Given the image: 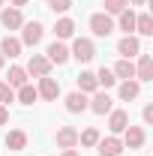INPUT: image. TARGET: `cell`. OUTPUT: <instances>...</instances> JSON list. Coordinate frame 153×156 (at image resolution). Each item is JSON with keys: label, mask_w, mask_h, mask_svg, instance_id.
Listing matches in <instances>:
<instances>
[{"label": "cell", "mask_w": 153, "mask_h": 156, "mask_svg": "<svg viewBox=\"0 0 153 156\" xmlns=\"http://www.w3.org/2000/svg\"><path fill=\"white\" fill-rule=\"evenodd\" d=\"M117 51L123 54V60H132L135 54H141V42H138L135 36H123L120 45H117Z\"/></svg>", "instance_id": "10"}, {"label": "cell", "mask_w": 153, "mask_h": 156, "mask_svg": "<svg viewBox=\"0 0 153 156\" xmlns=\"http://www.w3.org/2000/svg\"><path fill=\"white\" fill-rule=\"evenodd\" d=\"M0 24H3L6 30H18L21 24H24V18H21V9H15V6L9 9V6H6V9L0 12Z\"/></svg>", "instance_id": "8"}, {"label": "cell", "mask_w": 153, "mask_h": 156, "mask_svg": "<svg viewBox=\"0 0 153 156\" xmlns=\"http://www.w3.org/2000/svg\"><path fill=\"white\" fill-rule=\"evenodd\" d=\"M48 6H51L54 12H66V9L72 6V0H48Z\"/></svg>", "instance_id": "30"}, {"label": "cell", "mask_w": 153, "mask_h": 156, "mask_svg": "<svg viewBox=\"0 0 153 156\" xmlns=\"http://www.w3.org/2000/svg\"><path fill=\"white\" fill-rule=\"evenodd\" d=\"M123 9H129V0H105V15H120Z\"/></svg>", "instance_id": "27"}, {"label": "cell", "mask_w": 153, "mask_h": 156, "mask_svg": "<svg viewBox=\"0 0 153 156\" xmlns=\"http://www.w3.org/2000/svg\"><path fill=\"white\" fill-rule=\"evenodd\" d=\"M96 84H102V87H114V84H117V75L111 72V69L102 66V69L96 72Z\"/></svg>", "instance_id": "26"}, {"label": "cell", "mask_w": 153, "mask_h": 156, "mask_svg": "<svg viewBox=\"0 0 153 156\" xmlns=\"http://www.w3.org/2000/svg\"><path fill=\"white\" fill-rule=\"evenodd\" d=\"M78 141H81L84 147H96V141H99V132H96L93 126H90V129H84V132H78Z\"/></svg>", "instance_id": "28"}, {"label": "cell", "mask_w": 153, "mask_h": 156, "mask_svg": "<svg viewBox=\"0 0 153 156\" xmlns=\"http://www.w3.org/2000/svg\"><path fill=\"white\" fill-rule=\"evenodd\" d=\"M123 132H126V138H123V144H126L129 150H138V147L144 144V129H141V126H126Z\"/></svg>", "instance_id": "12"}, {"label": "cell", "mask_w": 153, "mask_h": 156, "mask_svg": "<svg viewBox=\"0 0 153 156\" xmlns=\"http://www.w3.org/2000/svg\"><path fill=\"white\" fill-rule=\"evenodd\" d=\"M84 108H87V96L84 93H69L66 96V111L69 114H81Z\"/></svg>", "instance_id": "16"}, {"label": "cell", "mask_w": 153, "mask_h": 156, "mask_svg": "<svg viewBox=\"0 0 153 156\" xmlns=\"http://www.w3.org/2000/svg\"><path fill=\"white\" fill-rule=\"evenodd\" d=\"M135 78H138V81H153V57H150V54H138Z\"/></svg>", "instance_id": "9"}, {"label": "cell", "mask_w": 153, "mask_h": 156, "mask_svg": "<svg viewBox=\"0 0 153 156\" xmlns=\"http://www.w3.org/2000/svg\"><path fill=\"white\" fill-rule=\"evenodd\" d=\"M87 108L96 111V114H108V111H111V96H108V93H96V96L87 102Z\"/></svg>", "instance_id": "14"}, {"label": "cell", "mask_w": 153, "mask_h": 156, "mask_svg": "<svg viewBox=\"0 0 153 156\" xmlns=\"http://www.w3.org/2000/svg\"><path fill=\"white\" fill-rule=\"evenodd\" d=\"M24 72H30V75H36V78H45V75H51V63H48V57H42V54H33Z\"/></svg>", "instance_id": "6"}, {"label": "cell", "mask_w": 153, "mask_h": 156, "mask_svg": "<svg viewBox=\"0 0 153 156\" xmlns=\"http://www.w3.org/2000/svg\"><path fill=\"white\" fill-rule=\"evenodd\" d=\"M24 3H27V0H12V6H15V9H18V6H24Z\"/></svg>", "instance_id": "34"}, {"label": "cell", "mask_w": 153, "mask_h": 156, "mask_svg": "<svg viewBox=\"0 0 153 156\" xmlns=\"http://www.w3.org/2000/svg\"><path fill=\"white\" fill-rule=\"evenodd\" d=\"M0 54H3V57H18V54H21V39L3 36V42H0Z\"/></svg>", "instance_id": "15"}, {"label": "cell", "mask_w": 153, "mask_h": 156, "mask_svg": "<svg viewBox=\"0 0 153 156\" xmlns=\"http://www.w3.org/2000/svg\"><path fill=\"white\" fill-rule=\"evenodd\" d=\"M6 84H9L12 90H15V87H24V84H27V72H24L21 66H12V69H9V81H6Z\"/></svg>", "instance_id": "23"}, {"label": "cell", "mask_w": 153, "mask_h": 156, "mask_svg": "<svg viewBox=\"0 0 153 156\" xmlns=\"http://www.w3.org/2000/svg\"><path fill=\"white\" fill-rule=\"evenodd\" d=\"M78 87H81V93H96V87H99L96 84V75L93 72H81L78 75Z\"/></svg>", "instance_id": "22"}, {"label": "cell", "mask_w": 153, "mask_h": 156, "mask_svg": "<svg viewBox=\"0 0 153 156\" xmlns=\"http://www.w3.org/2000/svg\"><path fill=\"white\" fill-rule=\"evenodd\" d=\"M90 30H93L96 36H111V33H114V21H111V15L96 12L93 18H90Z\"/></svg>", "instance_id": "3"}, {"label": "cell", "mask_w": 153, "mask_h": 156, "mask_svg": "<svg viewBox=\"0 0 153 156\" xmlns=\"http://www.w3.org/2000/svg\"><path fill=\"white\" fill-rule=\"evenodd\" d=\"M69 57L81 60V63L93 60V57H96V48H93V42H90V39H75V42H72V51H69Z\"/></svg>", "instance_id": "2"}, {"label": "cell", "mask_w": 153, "mask_h": 156, "mask_svg": "<svg viewBox=\"0 0 153 156\" xmlns=\"http://www.w3.org/2000/svg\"><path fill=\"white\" fill-rule=\"evenodd\" d=\"M144 123H153V105H144Z\"/></svg>", "instance_id": "31"}, {"label": "cell", "mask_w": 153, "mask_h": 156, "mask_svg": "<svg viewBox=\"0 0 153 156\" xmlns=\"http://www.w3.org/2000/svg\"><path fill=\"white\" fill-rule=\"evenodd\" d=\"M3 123H9V111H6V105H0V126Z\"/></svg>", "instance_id": "32"}, {"label": "cell", "mask_w": 153, "mask_h": 156, "mask_svg": "<svg viewBox=\"0 0 153 156\" xmlns=\"http://www.w3.org/2000/svg\"><path fill=\"white\" fill-rule=\"evenodd\" d=\"M96 150H99V156H120L123 153V141H120L117 135L99 138V141H96Z\"/></svg>", "instance_id": "4"}, {"label": "cell", "mask_w": 153, "mask_h": 156, "mask_svg": "<svg viewBox=\"0 0 153 156\" xmlns=\"http://www.w3.org/2000/svg\"><path fill=\"white\" fill-rule=\"evenodd\" d=\"M54 33H57V39H69L75 33V21L72 18H60L57 24H54Z\"/></svg>", "instance_id": "21"}, {"label": "cell", "mask_w": 153, "mask_h": 156, "mask_svg": "<svg viewBox=\"0 0 153 156\" xmlns=\"http://www.w3.org/2000/svg\"><path fill=\"white\" fill-rule=\"evenodd\" d=\"M0 6H3V0H0Z\"/></svg>", "instance_id": "37"}, {"label": "cell", "mask_w": 153, "mask_h": 156, "mask_svg": "<svg viewBox=\"0 0 153 156\" xmlns=\"http://www.w3.org/2000/svg\"><path fill=\"white\" fill-rule=\"evenodd\" d=\"M3 60H6V57H3V54H0V69H3Z\"/></svg>", "instance_id": "36"}, {"label": "cell", "mask_w": 153, "mask_h": 156, "mask_svg": "<svg viewBox=\"0 0 153 156\" xmlns=\"http://www.w3.org/2000/svg\"><path fill=\"white\" fill-rule=\"evenodd\" d=\"M135 30H138L141 36H153V18L147 15V12L135 15Z\"/></svg>", "instance_id": "20"}, {"label": "cell", "mask_w": 153, "mask_h": 156, "mask_svg": "<svg viewBox=\"0 0 153 156\" xmlns=\"http://www.w3.org/2000/svg\"><path fill=\"white\" fill-rule=\"evenodd\" d=\"M36 93L42 99H48V102H54V99L60 96V84L54 81L51 75H45V78H39V87H36Z\"/></svg>", "instance_id": "5"}, {"label": "cell", "mask_w": 153, "mask_h": 156, "mask_svg": "<svg viewBox=\"0 0 153 156\" xmlns=\"http://www.w3.org/2000/svg\"><path fill=\"white\" fill-rule=\"evenodd\" d=\"M75 144H78V129H75V126H60V129H57V147L72 150Z\"/></svg>", "instance_id": "7"}, {"label": "cell", "mask_w": 153, "mask_h": 156, "mask_svg": "<svg viewBox=\"0 0 153 156\" xmlns=\"http://www.w3.org/2000/svg\"><path fill=\"white\" fill-rule=\"evenodd\" d=\"M6 102H15V90L6 81H0V105H6Z\"/></svg>", "instance_id": "29"}, {"label": "cell", "mask_w": 153, "mask_h": 156, "mask_svg": "<svg viewBox=\"0 0 153 156\" xmlns=\"http://www.w3.org/2000/svg\"><path fill=\"white\" fill-rule=\"evenodd\" d=\"M117 78H123V81H129V78H135V63L132 60H117V66L111 69Z\"/></svg>", "instance_id": "19"}, {"label": "cell", "mask_w": 153, "mask_h": 156, "mask_svg": "<svg viewBox=\"0 0 153 156\" xmlns=\"http://www.w3.org/2000/svg\"><path fill=\"white\" fill-rule=\"evenodd\" d=\"M6 147H9V150H24V147H27V132H24V129H12V132L6 135Z\"/></svg>", "instance_id": "17"}, {"label": "cell", "mask_w": 153, "mask_h": 156, "mask_svg": "<svg viewBox=\"0 0 153 156\" xmlns=\"http://www.w3.org/2000/svg\"><path fill=\"white\" fill-rule=\"evenodd\" d=\"M138 93H141V84H138L135 78H129V81H123V84H120V99H126V102H129V99H138Z\"/></svg>", "instance_id": "18"}, {"label": "cell", "mask_w": 153, "mask_h": 156, "mask_svg": "<svg viewBox=\"0 0 153 156\" xmlns=\"http://www.w3.org/2000/svg\"><path fill=\"white\" fill-rule=\"evenodd\" d=\"M63 156H81L78 150H63Z\"/></svg>", "instance_id": "33"}, {"label": "cell", "mask_w": 153, "mask_h": 156, "mask_svg": "<svg viewBox=\"0 0 153 156\" xmlns=\"http://www.w3.org/2000/svg\"><path fill=\"white\" fill-rule=\"evenodd\" d=\"M108 114H111L108 117V129H111L114 135H120V132L129 126V114H126V111H108Z\"/></svg>", "instance_id": "13"}, {"label": "cell", "mask_w": 153, "mask_h": 156, "mask_svg": "<svg viewBox=\"0 0 153 156\" xmlns=\"http://www.w3.org/2000/svg\"><path fill=\"white\" fill-rule=\"evenodd\" d=\"M24 30H21V45H39L42 42V33H45V27L39 24V21H27V24H21Z\"/></svg>", "instance_id": "1"}, {"label": "cell", "mask_w": 153, "mask_h": 156, "mask_svg": "<svg viewBox=\"0 0 153 156\" xmlns=\"http://www.w3.org/2000/svg\"><path fill=\"white\" fill-rule=\"evenodd\" d=\"M66 60H69V48H66L60 39H57V42H51V45H48V63H57V66H63Z\"/></svg>", "instance_id": "11"}, {"label": "cell", "mask_w": 153, "mask_h": 156, "mask_svg": "<svg viewBox=\"0 0 153 156\" xmlns=\"http://www.w3.org/2000/svg\"><path fill=\"white\" fill-rule=\"evenodd\" d=\"M132 3H135V6H144V0H132Z\"/></svg>", "instance_id": "35"}, {"label": "cell", "mask_w": 153, "mask_h": 156, "mask_svg": "<svg viewBox=\"0 0 153 156\" xmlns=\"http://www.w3.org/2000/svg\"><path fill=\"white\" fill-rule=\"evenodd\" d=\"M120 30H126V36H132V30H135V12L132 9L120 12Z\"/></svg>", "instance_id": "25"}, {"label": "cell", "mask_w": 153, "mask_h": 156, "mask_svg": "<svg viewBox=\"0 0 153 156\" xmlns=\"http://www.w3.org/2000/svg\"><path fill=\"white\" fill-rule=\"evenodd\" d=\"M36 99H39V93H36V87H33V84L18 87V102H21V105H33Z\"/></svg>", "instance_id": "24"}]
</instances>
